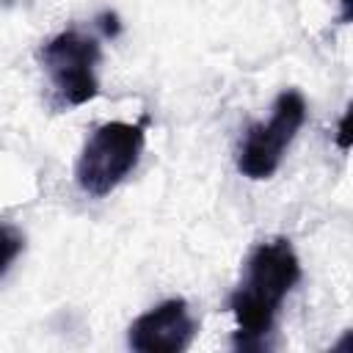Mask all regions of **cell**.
<instances>
[{
	"label": "cell",
	"mask_w": 353,
	"mask_h": 353,
	"mask_svg": "<svg viewBox=\"0 0 353 353\" xmlns=\"http://www.w3.org/2000/svg\"><path fill=\"white\" fill-rule=\"evenodd\" d=\"M301 281V262L287 237H270L251 248L243 279L229 295V309L237 320L234 347L259 350L276 325L279 306Z\"/></svg>",
	"instance_id": "6da1fadb"
},
{
	"label": "cell",
	"mask_w": 353,
	"mask_h": 353,
	"mask_svg": "<svg viewBox=\"0 0 353 353\" xmlns=\"http://www.w3.org/2000/svg\"><path fill=\"white\" fill-rule=\"evenodd\" d=\"M146 124L143 116L138 124L130 121H108L91 132V138L83 143V152L74 165V179L83 193L102 199L113 193L138 165L143 154L146 141Z\"/></svg>",
	"instance_id": "7a4b0ae2"
},
{
	"label": "cell",
	"mask_w": 353,
	"mask_h": 353,
	"mask_svg": "<svg viewBox=\"0 0 353 353\" xmlns=\"http://www.w3.org/2000/svg\"><path fill=\"white\" fill-rule=\"evenodd\" d=\"M41 66L50 80V108L72 110L91 102L99 94L97 63L102 58L99 41L80 30H61L41 52Z\"/></svg>",
	"instance_id": "3957f363"
},
{
	"label": "cell",
	"mask_w": 353,
	"mask_h": 353,
	"mask_svg": "<svg viewBox=\"0 0 353 353\" xmlns=\"http://www.w3.org/2000/svg\"><path fill=\"white\" fill-rule=\"evenodd\" d=\"M306 121V99L301 97V91L295 88H287L276 97L273 102V113L268 121H259V124H251L237 146V154H234V163H237V171L248 179H270L290 143L295 141L298 130L303 127Z\"/></svg>",
	"instance_id": "277c9868"
},
{
	"label": "cell",
	"mask_w": 353,
	"mask_h": 353,
	"mask_svg": "<svg viewBox=\"0 0 353 353\" xmlns=\"http://www.w3.org/2000/svg\"><path fill=\"white\" fill-rule=\"evenodd\" d=\"M196 331L199 325L190 314L188 301L168 298L132 320L127 345L135 353H182L190 347Z\"/></svg>",
	"instance_id": "5b68a950"
},
{
	"label": "cell",
	"mask_w": 353,
	"mask_h": 353,
	"mask_svg": "<svg viewBox=\"0 0 353 353\" xmlns=\"http://www.w3.org/2000/svg\"><path fill=\"white\" fill-rule=\"evenodd\" d=\"M3 245H6V256H3V273L14 265V259H17V251L25 245V240H22V234H17L11 226H6L3 229Z\"/></svg>",
	"instance_id": "8992f818"
},
{
	"label": "cell",
	"mask_w": 353,
	"mask_h": 353,
	"mask_svg": "<svg viewBox=\"0 0 353 353\" xmlns=\"http://www.w3.org/2000/svg\"><path fill=\"white\" fill-rule=\"evenodd\" d=\"M336 146L339 149H353V102L347 105V110L342 113V119L336 124Z\"/></svg>",
	"instance_id": "52a82bcc"
},
{
	"label": "cell",
	"mask_w": 353,
	"mask_h": 353,
	"mask_svg": "<svg viewBox=\"0 0 353 353\" xmlns=\"http://www.w3.org/2000/svg\"><path fill=\"white\" fill-rule=\"evenodd\" d=\"M339 25H353V0H339Z\"/></svg>",
	"instance_id": "ba28073f"
},
{
	"label": "cell",
	"mask_w": 353,
	"mask_h": 353,
	"mask_svg": "<svg viewBox=\"0 0 353 353\" xmlns=\"http://www.w3.org/2000/svg\"><path fill=\"white\" fill-rule=\"evenodd\" d=\"M99 22H102V30H105L108 36H116V33H119V19H116V14H102Z\"/></svg>",
	"instance_id": "9c48e42d"
},
{
	"label": "cell",
	"mask_w": 353,
	"mask_h": 353,
	"mask_svg": "<svg viewBox=\"0 0 353 353\" xmlns=\"http://www.w3.org/2000/svg\"><path fill=\"white\" fill-rule=\"evenodd\" d=\"M334 350H353V328H347V331L342 334V339L334 342Z\"/></svg>",
	"instance_id": "30bf717a"
}]
</instances>
